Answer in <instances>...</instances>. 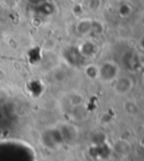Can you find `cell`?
<instances>
[{
    "label": "cell",
    "instance_id": "1",
    "mask_svg": "<svg viewBox=\"0 0 144 161\" xmlns=\"http://www.w3.org/2000/svg\"><path fill=\"white\" fill-rule=\"evenodd\" d=\"M40 141L43 147H45L48 150H56L64 143L58 127H50L44 130L40 135Z\"/></svg>",
    "mask_w": 144,
    "mask_h": 161
},
{
    "label": "cell",
    "instance_id": "2",
    "mask_svg": "<svg viewBox=\"0 0 144 161\" xmlns=\"http://www.w3.org/2000/svg\"><path fill=\"white\" fill-rule=\"evenodd\" d=\"M119 68L114 61H105L98 67V79L102 82H114L118 78Z\"/></svg>",
    "mask_w": 144,
    "mask_h": 161
},
{
    "label": "cell",
    "instance_id": "3",
    "mask_svg": "<svg viewBox=\"0 0 144 161\" xmlns=\"http://www.w3.org/2000/svg\"><path fill=\"white\" fill-rule=\"evenodd\" d=\"M133 88V80L128 77H118L114 81L115 92L118 95H126Z\"/></svg>",
    "mask_w": 144,
    "mask_h": 161
},
{
    "label": "cell",
    "instance_id": "4",
    "mask_svg": "<svg viewBox=\"0 0 144 161\" xmlns=\"http://www.w3.org/2000/svg\"><path fill=\"white\" fill-rule=\"evenodd\" d=\"M78 50H79L81 55L85 58L92 57L93 54H95V52H96V47H95V45H93L92 43H90V42H86V43H83L82 45H80V47L78 48Z\"/></svg>",
    "mask_w": 144,
    "mask_h": 161
},
{
    "label": "cell",
    "instance_id": "5",
    "mask_svg": "<svg viewBox=\"0 0 144 161\" xmlns=\"http://www.w3.org/2000/svg\"><path fill=\"white\" fill-rule=\"evenodd\" d=\"M86 73H87V75H88V77H90L91 79L98 78V67H95V65H89V67H87Z\"/></svg>",
    "mask_w": 144,
    "mask_h": 161
},
{
    "label": "cell",
    "instance_id": "6",
    "mask_svg": "<svg viewBox=\"0 0 144 161\" xmlns=\"http://www.w3.org/2000/svg\"><path fill=\"white\" fill-rule=\"evenodd\" d=\"M8 98H9V95L7 92V90L0 88V105H3L5 103H7Z\"/></svg>",
    "mask_w": 144,
    "mask_h": 161
},
{
    "label": "cell",
    "instance_id": "7",
    "mask_svg": "<svg viewBox=\"0 0 144 161\" xmlns=\"http://www.w3.org/2000/svg\"><path fill=\"white\" fill-rule=\"evenodd\" d=\"M5 78H6V73L3 72V70L0 69V80H3Z\"/></svg>",
    "mask_w": 144,
    "mask_h": 161
}]
</instances>
